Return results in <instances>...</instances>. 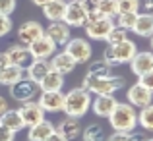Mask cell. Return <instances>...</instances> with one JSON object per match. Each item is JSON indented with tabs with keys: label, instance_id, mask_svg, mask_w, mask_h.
I'll return each instance as SVG.
<instances>
[{
	"label": "cell",
	"instance_id": "6da1fadb",
	"mask_svg": "<svg viewBox=\"0 0 153 141\" xmlns=\"http://www.w3.org/2000/svg\"><path fill=\"white\" fill-rule=\"evenodd\" d=\"M108 122H111V128L114 131L128 134V131L136 130V126H138V112L128 103H116L114 110L108 116Z\"/></svg>",
	"mask_w": 153,
	"mask_h": 141
},
{
	"label": "cell",
	"instance_id": "7a4b0ae2",
	"mask_svg": "<svg viewBox=\"0 0 153 141\" xmlns=\"http://www.w3.org/2000/svg\"><path fill=\"white\" fill-rule=\"evenodd\" d=\"M89 106H91V93L85 91L83 87H76L64 95L62 112L68 114L70 118H82L83 114H87Z\"/></svg>",
	"mask_w": 153,
	"mask_h": 141
},
{
	"label": "cell",
	"instance_id": "3957f363",
	"mask_svg": "<svg viewBox=\"0 0 153 141\" xmlns=\"http://www.w3.org/2000/svg\"><path fill=\"white\" fill-rule=\"evenodd\" d=\"M124 78L120 75H107V78H83V89L93 95H114L118 89L124 87Z\"/></svg>",
	"mask_w": 153,
	"mask_h": 141
},
{
	"label": "cell",
	"instance_id": "277c9868",
	"mask_svg": "<svg viewBox=\"0 0 153 141\" xmlns=\"http://www.w3.org/2000/svg\"><path fill=\"white\" fill-rule=\"evenodd\" d=\"M138 52L136 48V43L126 39V41L118 43L114 47H108L103 54V60L108 64V66H116V64H130V60L134 58V54Z\"/></svg>",
	"mask_w": 153,
	"mask_h": 141
},
{
	"label": "cell",
	"instance_id": "5b68a950",
	"mask_svg": "<svg viewBox=\"0 0 153 141\" xmlns=\"http://www.w3.org/2000/svg\"><path fill=\"white\" fill-rule=\"evenodd\" d=\"M39 83L31 81L27 75H23L22 79H18L16 83L10 85V97L18 103H25V100H35V97L39 95Z\"/></svg>",
	"mask_w": 153,
	"mask_h": 141
},
{
	"label": "cell",
	"instance_id": "8992f818",
	"mask_svg": "<svg viewBox=\"0 0 153 141\" xmlns=\"http://www.w3.org/2000/svg\"><path fill=\"white\" fill-rule=\"evenodd\" d=\"M27 48H29L31 58H35V60H49L51 56L54 54L56 45L52 43V39L49 37V35L43 33L41 37H37L33 43H29Z\"/></svg>",
	"mask_w": 153,
	"mask_h": 141
},
{
	"label": "cell",
	"instance_id": "52a82bcc",
	"mask_svg": "<svg viewBox=\"0 0 153 141\" xmlns=\"http://www.w3.org/2000/svg\"><path fill=\"white\" fill-rule=\"evenodd\" d=\"M64 52H68V54L74 58V62L76 64H85L87 60L91 58V47H89V43L85 41V39H79V37H76V39H70V41L64 45Z\"/></svg>",
	"mask_w": 153,
	"mask_h": 141
},
{
	"label": "cell",
	"instance_id": "ba28073f",
	"mask_svg": "<svg viewBox=\"0 0 153 141\" xmlns=\"http://www.w3.org/2000/svg\"><path fill=\"white\" fill-rule=\"evenodd\" d=\"M62 21L68 27H83L87 23V10L82 2H66V12H64Z\"/></svg>",
	"mask_w": 153,
	"mask_h": 141
},
{
	"label": "cell",
	"instance_id": "9c48e42d",
	"mask_svg": "<svg viewBox=\"0 0 153 141\" xmlns=\"http://www.w3.org/2000/svg\"><path fill=\"white\" fill-rule=\"evenodd\" d=\"M18 112H19V116H22V122H23L25 128H31L37 122L45 120V110L39 106L37 100H25V103H22V106L18 108Z\"/></svg>",
	"mask_w": 153,
	"mask_h": 141
},
{
	"label": "cell",
	"instance_id": "30bf717a",
	"mask_svg": "<svg viewBox=\"0 0 153 141\" xmlns=\"http://www.w3.org/2000/svg\"><path fill=\"white\" fill-rule=\"evenodd\" d=\"M114 25V19L111 18H101V19H95V21H87L85 25V35L93 41H105L108 35V31L112 29Z\"/></svg>",
	"mask_w": 153,
	"mask_h": 141
},
{
	"label": "cell",
	"instance_id": "8fae6325",
	"mask_svg": "<svg viewBox=\"0 0 153 141\" xmlns=\"http://www.w3.org/2000/svg\"><path fill=\"white\" fill-rule=\"evenodd\" d=\"M126 99H128V104H132L134 108H143V106H147V104H151L153 93L147 87H143L142 83H134V85L128 89Z\"/></svg>",
	"mask_w": 153,
	"mask_h": 141
},
{
	"label": "cell",
	"instance_id": "7c38bea8",
	"mask_svg": "<svg viewBox=\"0 0 153 141\" xmlns=\"http://www.w3.org/2000/svg\"><path fill=\"white\" fill-rule=\"evenodd\" d=\"M37 103L45 112H60L64 106V93L62 91H41Z\"/></svg>",
	"mask_w": 153,
	"mask_h": 141
},
{
	"label": "cell",
	"instance_id": "4fadbf2b",
	"mask_svg": "<svg viewBox=\"0 0 153 141\" xmlns=\"http://www.w3.org/2000/svg\"><path fill=\"white\" fill-rule=\"evenodd\" d=\"M116 103L118 100L114 99V95H95V99L91 100V110L99 118H108L111 112L114 110Z\"/></svg>",
	"mask_w": 153,
	"mask_h": 141
},
{
	"label": "cell",
	"instance_id": "5bb4252c",
	"mask_svg": "<svg viewBox=\"0 0 153 141\" xmlns=\"http://www.w3.org/2000/svg\"><path fill=\"white\" fill-rule=\"evenodd\" d=\"M43 33H45V29H43V25L39 21H23L22 25H19V29H18V39H19L22 45L27 47L37 37H41Z\"/></svg>",
	"mask_w": 153,
	"mask_h": 141
},
{
	"label": "cell",
	"instance_id": "9a60e30c",
	"mask_svg": "<svg viewBox=\"0 0 153 141\" xmlns=\"http://www.w3.org/2000/svg\"><path fill=\"white\" fill-rule=\"evenodd\" d=\"M6 58H8V64H14V66H19L23 68L25 64H29L31 60V54H29V48L25 45H12L6 48Z\"/></svg>",
	"mask_w": 153,
	"mask_h": 141
},
{
	"label": "cell",
	"instance_id": "2e32d148",
	"mask_svg": "<svg viewBox=\"0 0 153 141\" xmlns=\"http://www.w3.org/2000/svg\"><path fill=\"white\" fill-rule=\"evenodd\" d=\"M45 35H49L56 47H64L72 39L70 37V27H68L64 21H52L45 29Z\"/></svg>",
	"mask_w": 153,
	"mask_h": 141
},
{
	"label": "cell",
	"instance_id": "e0dca14e",
	"mask_svg": "<svg viewBox=\"0 0 153 141\" xmlns=\"http://www.w3.org/2000/svg\"><path fill=\"white\" fill-rule=\"evenodd\" d=\"M130 70L134 75H142L146 72L153 70V52H136L130 60Z\"/></svg>",
	"mask_w": 153,
	"mask_h": 141
},
{
	"label": "cell",
	"instance_id": "ac0fdd59",
	"mask_svg": "<svg viewBox=\"0 0 153 141\" xmlns=\"http://www.w3.org/2000/svg\"><path fill=\"white\" fill-rule=\"evenodd\" d=\"M49 62H51V70L58 72V74H62V75L74 72V68H76L74 58H72L68 52H56V54H52V58Z\"/></svg>",
	"mask_w": 153,
	"mask_h": 141
},
{
	"label": "cell",
	"instance_id": "d6986e66",
	"mask_svg": "<svg viewBox=\"0 0 153 141\" xmlns=\"http://www.w3.org/2000/svg\"><path fill=\"white\" fill-rule=\"evenodd\" d=\"M58 131L62 137H66L68 141H74L76 137L82 135V124H79V118H64L62 122L58 124Z\"/></svg>",
	"mask_w": 153,
	"mask_h": 141
},
{
	"label": "cell",
	"instance_id": "ffe728a7",
	"mask_svg": "<svg viewBox=\"0 0 153 141\" xmlns=\"http://www.w3.org/2000/svg\"><path fill=\"white\" fill-rule=\"evenodd\" d=\"M54 130L56 128H54L52 122H49V120H41V122H37L35 126L27 128V139L29 141H45Z\"/></svg>",
	"mask_w": 153,
	"mask_h": 141
},
{
	"label": "cell",
	"instance_id": "44dd1931",
	"mask_svg": "<svg viewBox=\"0 0 153 141\" xmlns=\"http://www.w3.org/2000/svg\"><path fill=\"white\" fill-rule=\"evenodd\" d=\"M43 8V14L49 21H62L66 12V0H49Z\"/></svg>",
	"mask_w": 153,
	"mask_h": 141
},
{
	"label": "cell",
	"instance_id": "7402d4cb",
	"mask_svg": "<svg viewBox=\"0 0 153 141\" xmlns=\"http://www.w3.org/2000/svg\"><path fill=\"white\" fill-rule=\"evenodd\" d=\"M138 37H151L153 35V14L146 12V14H140L138 12V18H136V23L132 27Z\"/></svg>",
	"mask_w": 153,
	"mask_h": 141
},
{
	"label": "cell",
	"instance_id": "603a6c76",
	"mask_svg": "<svg viewBox=\"0 0 153 141\" xmlns=\"http://www.w3.org/2000/svg\"><path fill=\"white\" fill-rule=\"evenodd\" d=\"M49 70H51V62L49 60H35L33 58L29 64H27V78H29L31 81L39 83L47 75Z\"/></svg>",
	"mask_w": 153,
	"mask_h": 141
},
{
	"label": "cell",
	"instance_id": "cb8c5ba5",
	"mask_svg": "<svg viewBox=\"0 0 153 141\" xmlns=\"http://www.w3.org/2000/svg\"><path fill=\"white\" fill-rule=\"evenodd\" d=\"M62 87H64V75L54 70H49L47 75L39 81L41 91H62Z\"/></svg>",
	"mask_w": 153,
	"mask_h": 141
},
{
	"label": "cell",
	"instance_id": "d4e9b609",
	"mask_svg": "<svg viewBox=\"0 0 153 141\" xmlns=\"http://www.w3.org/2000/svg\"><path fill=\"white\" fill-rule=\"evenodd\" d=\"M0 126L8 128V130H12L14 134H18L19 130H23V122H22V116H19L18 110H10L8 108L4 114H0Z\"/></svg>",
	"mask_w": 153,
	"mask_h": 141
},
{
	"label": "cell",
	"instance_id": "484cf974",
	"mask_svg": "<svg viewBox=\"0 0 153 141\" xmlns=\"http://www.w3.org/2000/svg\"><path fill=\"white\" fill-rule=\"evenodd\" d=\"M22 78H23V68L19 66L8 64V66L0 68V85H12Z\"/></svg>",
	"mask_w": 153,
	"mask_h": 141
},
{
	"label": "cell",
	"instance_id": "4316f807",
	"mask_svg": "<svg viewBox=\"0 0 153 141\" xmlns=\"http://www.w3.org/2000/svg\"><path fill=\"white\" fill-rule=\"evenodd\" d=\"M85 75H89V78H107V75H112V66H108L103 58L95 60V62H91Z\"/></svg>",
	"mask_w": 153,
	"mask_h": 141
},
{
	"label": "cell",
	"instance_id": "83f0119b",
	"mask_svg": "<svg viewBox=\"0 0 153 141\" xmlns=\"http://www.w3.org/2000/svg\"><path fill=\"white\" fill-rule=\"evenodd\" d=\"M95 10L101 12L103 18H111V19H114L116 14H118L116 0H95Z\"/></svg>",
	"mask_w": 153,
	"mask_h": 141
},
{
	"label": "cell",
	"instance_id": "f1b7e54d",
	"mask_svg": "<svg viewBox=\"0 0 153 141\" xmlns=\"http://www.w3.org/2000/svg\"><path fill=\"white\" fill-rule=\"evenodd\" d=\"M82 135H83V141H105V128L101 124L93 122L82 131Z\"/></svg>",
	"mask_w": 153,
	"mask_h": 141
},
{
	"label": "cell",
	"instance_id": "f546056e",
	"mask_svg": "<svg viewBox=\"0 0 153 141\" xmlns=\"http://www.w3.org/2000/svg\"><path fill=\"white\" fill-rule=\"evenodd\" d=\"M138 124L147 131H153V103L140 108L138 112Z\"/></svg>",
	"mask_w": 153,
	"mask_h": 141
},
{
	"label": "cell",
	"instance_id": "4dcf8cb0",
	"mask_svg": "<svg viewBox=\"0 0 153 141\" xmlns=\"http://www.w3.org/2000/svg\"><path fill=\"white\" fill-rule=\"evenodd\" d=\"M126 39H128V31L126 29H122V27H118V25H112V29L108 31V35H107L105 41L108 43V47H114V45H118V43L126 41Z\"/></svg>",
	"mask_w": 153,
	"mask_h": 141
},
{
	"label": "cell",
	"instance_id": "1f68e13d",
	"mask_svg": "<svg viewBox=\"0 0 153 141\" xmlns=\"http://www.w3.org/2000/svg\"><path fill=\"white\" fill-rule=\"evenodd\" d=\"M136 18H138V12H124V14H116V25L122 27L126 31H132L136 23Z\"/></svg>",
	"mask_w": 153,
	"mask_h": 141
},
{
	"label": "cell",
	"instance_id": "d6a6232c",
	"mask_svg": "<svg viewBox=\"0 0 153 141\" xmlns=\"http://www.w3.org/2000/svg\"><path fill=\"white\" fill-rule=\"evenodd\" d=\"M116 6H118V14L138 12L140 10V0H116Z\"/></svg>",
	"mask_w": 153,
	"mask_h": 141
},
{
	"label": "cell",
	"instance_id": "836d02e7",
	"mask_svg": "<svg viewBox=\"0 0 153 141\" xmlns=\"http://www.w3.org/2000/svg\"><path fill=\"white\" fill-rule=\"evenodd\" d=\"M10 31H12V19H10V16L0 14V37L8 35Z\"/></svg>",
	"mask_w": 153,
	"mask_h": 141
},
{
	"label": "cell",
	"instance_id": "e575fe53",
	"mask_svg": "<svg viewBox=\"0 0 153 141\" xmlns=\"http://www.w3.org/2000/svg\"><path fill=\"white\" fill-rule=\"evenodd\" d=\"M138 83H142L143 87H147V89L153 93V70H149V72H146V74L140 75V81Z\"/></svg>",
	"mask_w": 153,
	"mask_h": 141
},
{
	"label": "cell",
	"instance_id": "d590c367",
	"mask_svg": "<svg viewBox=\"0 0 153 141\" xmlns=\"http://www.w3.org/2000/svg\"><path fill=\"white\" fill-rule=\"evenodd\" d=\"M16 10V0H0V14L10 16Z\"/></svg>",
	"mask_w": 153,
	"mask_h": 141
},
{
	"label": "cell",
	"instance_id": "8d00e7d4",
	"mask_svg": "<svg viewBox=\"0 0 153 141\" xmlns=\"http://www.w3.org/2000/svg\"><path fill=\"white\" fill-rule=\"evenodd\" d=\"M16 139V134L12 130H8V128L0 126V141H14Z\"/></svg>",
	"mask_w": 153,
	"mask_h": 141
},
{
	"label": "cell",
	"instance_id": "74e56055",
	"mask_svg": "<svg viewBox=\"0 0 153 141\" xmlns=\"http://www.w3.org/2000/svg\"><path fill=\"white\" fill-rule=\"evenodd\" d=\"M107 141H130V137H128V134H120V131H114L112 135H108Z\"/></svg>",
	"mask_w": 153,
	"mask_h": 141
},
{
	"label": "cell",
	"instance_id": "f35d334b",
	"mask_svg": "<svg viewBox=\"0 0 153 141\" xmlns=\"http://www.w3.org/2000/svg\"><path fill=\"white\" fill-rule=\"evenodd\" d=\"M128 137H130V141H146V135H143V131H128Z\"/></svg>",
	"mask_w": 153,
	"mask_h": 141
},
{
	"label": "cell",
	"instance_id": "ab89813d",
	"mask_svg": "<svg viewBox=\"0 0 153 141\" xmlns=\"http://www.w3.org/2000/svg\"><path fill=\"white\" fill-rule=\"evenodd\" d=\"M45 141H68V139H66V137H62V135H60L58 131L54 130V131H52V134H51V135H49V137H47Z\"/></svg>",
	"mask_w": 153,
	"mask_h": 141
},
{
	"label": "cell",
	"instance_id": "60d3db41",
	"mask_svg": "<svg viewBox=\"0 0 153 141\" xmlns=\"http://www.w3.org/2000/svg\"><path fill=\"white\" fill-rule=\"evenodd\" d=\"M6 110H8V100L4 99L2 95H0V114H4Z\"/></svg>",
	"mask_w": 153,
	"mask_h": 141
},
{
	"label": "cell",
	"instance_id": "b9f144b4",
	"mask_svg": "<svg viewBox=\"0 0 153 141\" xmlns=\"http://www.w3.org/2000/svg\"><path fill=\"white\" fill-rule=\"evenodd\" d=\"M143 8H146L149 14H153V0H146V2H143Z\"/></svg>",
	"mask_w": 153,
	"mask_h": 141
},
{
	"label": "cell",
	"instance_id": "7bdbcfd3",
	"mask_svg": "<svg viewBox=\"0 0 153 141\" xmlns=\"http://www.w3.org/2000/svg\"><path fill=\"white\" fill-rule=\"evenodd\" d=\"M4 66H8V58L4 52H0V68H4Z\"/></svg>",
	"mask_w": 153,
	"mask_h": 141
},
{
	"label": "cell",
	"instance_id": "ee69618b",
	"mask_svg": "<svg viewBox=\"0 0 153 141\" xmlns=\"http://www.w3.org/2000/svg\"><path fill=\"white\" fill-rule=\"evenodd\" d=\"M31 2H33L35 6H45V4L49 2V0H31Z\"/></svg>",
	"mask_w": 153,
	"mask_h": 141
},
{
	"label": "cell",
	"instance_id": "f6af8a7d",
	"mask_svg": "<svg viewBox=\"0 0 153 141\" xmlns=\"http://www.w3.org/2000/svg\"><path fill=\"white\" fill-rule=\"evenodd\" d=\"M66 2H82V0H66Z\"/></svg>",
	"mask_w": 153,
	"mask_h": 141
},
{
	"label": "cell",
	"instance_id": "bcb514c9",
	"mask_svg": "<svg viewBox=\"0 0 153 141\" xmlns=\"http://www.w3.org/2000/svg\"><path fill=\"white\" fill-rule=\"evenodd\" d=\"M151 50H153V35H151Z\"/></svg>",
	"mask_w": 153,
	"mask_h": 141
},
{
	"label": "cell",
	"instance_id": "7dc6e473",
	"mask_svg": "<svg viewBox=\"0 0 153 141\" xmlns=\"http://www.w3.org/2000/svg\"><path fill=\"white\" fill-rule=\"evenodd\" d=\"M146 141H153V137H151V139H146Z\"/></svg>",
	"mask_w": 153,
	"mask_h": 141
}]
</instances>
